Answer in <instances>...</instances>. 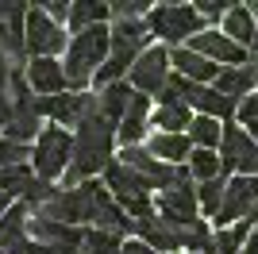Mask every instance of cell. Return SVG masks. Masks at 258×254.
Instances as JSON below:
<instances>
[{
    "label": "cell",
    "mask_w": 258,
    "mask_h": 254,
    "mask_svg": "<svg viewBox=\"0 0 258 254\" xmlns=\"http://www.w3.org/2000/svg\"><path fill=\"white\" fill-rule=\"evenodd\" d=\"M112 143H116V127L104 116H89L74 135V154H70V169H66V189H74L81 181H93L100 169L112 162Z\"/></svg>",
    "instance_id": "obj_1"
},
{
    "label": "cell",
    "mask_w": 258,
    "mask_h": 254,
    "mask_svg": "<svg viewBox=\"0 0 258 254\" xmlns=\"http://www.w3.org/2000/svg\"><path fill=\"white\" fill-rule=\"evenodd\" d=\"M104 58H108V23H97V27L77 31L74 39L66 42V62H62L66 85H74L77 93H81V89L97 77V70L104 66Z\"/></svg>",
    "instance_id": "obj_2"
},
{
    "label": "cell",
    "mask_w": 258,
    "mask_h": 254,
    "mask_svg": "<svg viewBox=\"0 0 258 254\" xmlns=\"http://www.w3.org/2000/svg\"><path fill=\"white\" fill-rule=\"evenodd\" d=\"M147 23V35H158V39L173 42V46H181V39H193V35L208 31V20L193 4H158L143 16Z\"/></svg>",
    "instance_id": "obj_3"
},
{
    "label": "cell",
    "mask_w": 258,
    "mask_h": 254,
    "mask_svg": "<svg viewBox=\"0 0 258 254\" xmlns=\"http://www.w3.org/2000/svg\"><path fill=\"white\" fill-rule=\"evenodd\" d=\"M70 154H74V135L62 131V127H43L39 139H35V150H31V162H35L39 181L50 185L54 177H66V169H70Z\"/></svg>",
    "instance_id": "obj_4"
},
{
    "label": "cell",
    "mask_w": 258,
    "mask_h": 254,
    "mask_svg": "<svg viewBox=\"0 0 258 254\" xmlns=\"http://www.w3.org/2000/svg\"><path fill=\"white\" fill-rule=\"evenodd\" d=\"M39 119L50 116L54 127H81L89 116H97V93H58V96H35Z\"/></svg>",
    "instance_id": "obj_5"
},
{
    "label": "cell",
    "mask_w": 258,
    "mask_h": 254,
    "mask_svg": "<svg viewBox=\"0 0 258 254\" xmlns=\"http://www.w3.org/2000/svg\"><path fill=\"white\" fill-rule=\"evenodd\" d=\"M216 158H220V173L231 169L235 177H258V147L250 143V135L243 131V127L224 123Z\"/></svg>",
    "instance_id": "obj_6"
},
{
    "label": "cell",
    "mask_w": 258,
    "mask_h": 254,
    "mask_svg": "<svg viewBox=\"0 0 258 254\" xmlns=\"http://www.w3.org/2000/svg\"><path fill=\"white\" fill-rule=\"evenodd\" d=\"M131 77V89L143 96H158L162 89H166V81H170V50L166 46H147V50L135 58V66L127 70Z\"/></svg>",
    "instance_id": "obj_7"
},
{
    "label": "cell",
    "mask_w": 258,
    "mask_h": 254,
    "mask_svg": "<svg viewBox=\"0 0 258 254\" xmlns=\"http://www.w3.org/2000/svg\"><path fill=\"white\" fill-rule=\"evenodd\" d=\"M66 42H70L66 31L43 8H27V16H23V50H31L35 58H54Z\"/></svg>",
    "instance_id": "obj_8"
},
{
    "label": "cell",
    "mask_w": 258,
    "mask_h": 254,
    "mask_svg": "<svg viewBox=\"0 0 258 254\" xmlns=\"http://www.w3.org/2000/svg\"><path fill=\"white\" fill-rule=\"evenodd\" d=\"M154 212H158L166 223H173V227H185V223L201 220L197 189L189 185V181H177V185H170V189H162L158 197H154Z\"/></svg>",
    "instance_id": "obj_9"
},
{
    "label": "cell",
    "mask_w": 258,
    "mask_h": 254,
    "mask_svg": "<svg viewBox=\"0 0 258 254\" xmlns=\"http://www.w3.org/2000/svg\"><path fill=\"white\" fill-rule=\"evenodd\" d=\"M258 204V177H231L224 185V204L212 220L216 227H231V223L247 220V212Z\"/></svg>",
    "instance_id": "obj_10"
},
{
    "label": "cell",
    "mask_w": 258,
    "mask_h": 254,
    "mask_svg": "<svg viewBox=\"0 0 258 254\" xmlns=\"http://www.w3.org/2000/svg\"><path fill=\"white\" fill-rule=\"evenodd\" d=\"M189 50L201 54V58H208V62H216L220 70L247 66V50H243V46H235V42L227 39V35H220L216 27H208V31L193 35V39H189Z\"/></svg>",
    "instance_id": "obj_11"
},
{
    "label": "cell",
    "mask_w": 258,
    "mask_h": 254,
    "mask_svg": "<svg viewBox=\"0 0 258 254\" xmlns=\"http://www.w3.org/2000/svg\"><path fill=\"white\" fill-rule=\"evenodd\" d=\"M104 181H108V197H112V201H135V197H151V181L147 177H139V173H135V169H127L123 166V162H108V169H104Z\"/></svg>",
    "instance_id": "obj_12"
},
{
    "label": "cell",
    "mask_w": 258,
    "mask_h": 254,
    "mask_svg": "<svg viewBox=\"0 0 258 254\" xmlns=\"http://www.w3.org/2000/svg\"><path fill=\"white\" fill-rule=\"evenodd\" d=\"M131 231H135L139 243L151 246V250H162V254H177L181 250V227L166 223L162 216H147V220H139Z\"/></svg>",
    "instance_id": "obj_13"
},
{
    "label": "cell",
    "mask_w": 258,
    "mask_h": 254,
    "mask_svg": "<svg viewBox=\"0 0 258 254\" xmlns=\"http://www.w3.org/2000/svg\"><path fill=\"white\" fill-rule=\"evenodd\" d=\"M147 127H151V96L135 93L131 104H127V112H123L119 123H116V139L123 147H139L143 135H147Z\"/></svg>",
    "instance_id": "obj_14"
},
{
    "label": "cell",
    "mask_w": 258,
    "mask_h": 254,
    "mask_svg": "<svg viewBox=\"0 0 258 254\" xmlns=\"http://www.w3.org/2000/svg\"><path fill=\"white\" fill-rule=\"evenodd\" d=\"M212 89L227 100H247L250 93L258 89V62H247V66H231V70H220V77L212 81Z\"/></svg>",
    "instance_id": "obj_15"
},
{
    "label": "cell",
    "mask_w": 258,
    "mask_h": 254,
    "mask_svg": "<svg viewBox=\"0 0 258 254\" xmlns=\"http://www.w3.org/2000/svg\"><path fill=\"white\" fill-rule=\"evenodd\" d=\"M170 70H177L181 81H193V85H212L220 77V66L201 58V54H193L189 46H173L170 50Z\"/></svg>",
    "instance_id": "obj_16"
},
{
    "label": "cell",
    "mask_w": 258,
    "mask_h": 254,
    "mask_svg": "<svg viewBox=\"0 0 258 254\" xmlns=\"http://www.w3.org/2000/svg\"><path fill=\"white\" fill-rule=\"evenodd\" d=\"M23 81L27 89L39 96H58L66 93V74H62V62H54V58H31V66L23 70Z\"/></svg>",
    "instance_id": "obj_17"
},
{
    "label": "cell",
    "mask_w": 258,
    "mask_h": 254,
    "mask_svg": "<svg viewBox=\"0 0 258 254\" xmlns=\"http://www.w3.org/2000/svg\"><path fill=\"white\" fill-rule=\"evenodd\" d=\"M189 150H193V143L185 139V131H181V135H166V131H158V135H151V143H147V154L158 158L162 166H185Z\"/></svg>",
    "instance_id": "obj_18"
},
{
    "label": "cell",
    "mask_w": 258,
    "mask_h": 254,
    "mask_svg": "<svg viewBox=\"0 0 258 254\" xmlns=\"http://www.w3.org/2000/svg\"><path fill=\"white\" fill-rule=\"evenodd\" d=\"M131 96H135V89H131L127 81H112V85H104V89L97 93V112H100V116H104L112 127H116L119 116L127 112Z\"/></svg>",
    "instance_id": "obj_19"
},
{
    "label": "cell",
    "mask_w": 258,
    "mask_h": 254,
    "mask_svg": "<svg viewBox=\"0 0 258 254\" xmlns=\"http://www.w3.org/2000/svg\"><path fill=\"white\" fill-rule=\"evenodd\" d=\"M220 35H227L235 46L250 50V39H254V20H250V12L243 8V4H231V8L224 12V20H220Z\"/></svg>",
    "instance_id": "obj_20"
},
{
    "label": "cell",
    "mask_w": 258,
    "mask_h": 254,
    "mask_svg": "<svg viewBox=\"0 0 258 254\" xmlns=\"http://www.w3.org/2000/svg\"><path fill=\"white\" fill-rule=\"evenodd\" d=\"M250 231H254V227H250L247 220L231 223V227H216L212 239H208V246H205V254H239L243 246H247Z\"/></svg>",
    "instance_id": "obj_21"
},
{
    "label": "cell",
    "mask_w": 258,
    "mask_h": 254,
    "mask_svg": "<svg viewBox=\"0 0 258 254\" xmlns=\"http://www.w3.org/2000/svg\"><path fill=\"white\" fill-rule=\"evenodd\" d=\"M27 235V204H12L4 216H0V250H12L16 243H23Z\"/></svg>",
    "instance_id": "obj_22"
},
{
    "label": "cell",
    "mask_w": 258,
    "mask_h": 254,
    "mask_svg": "<svg viewBox=\"0 0 258 254\" xmlns=\"http://www.w3.org/2000/svg\"><path fill=\"white\" fill-rule=\"evenodd\" d=\"M220 131H224V123H220V119L193 116V123L185 127V139H189V143H197V150H216V147H220Z\"/></svg>",
    "instance_id": "obj_23"
},
{
    "label": "cell",
    "mask_w": 258,
    "mask_h": 254,
    "mask_svg": "<svg viewBox=\"0 0 258 254\" xmlns=\"http://www.w3.org/2000/svg\"><path fill=\"white\" fill-rule=\"evenodd\" d=\"M112 20V12H108V4H70V27L74 31H85V27H97V23H108Z\"/></svg>",
    "instance_id": "obj_24"
},
{
    "label": "cell",
    "mask_w": 258,
    "mask_h": 254,
    "mask_svg": "<svg viewBox=\"0 0 258 254\" xmlns=\"http://www.w3.org/2000/svg\"><path fill=\"white\" fill-rule=\"evenodd\" d=\"M193 123V112L185 104H173V108H154V127H162L166 135H181V127Z\"/></svg>",
    "instance_id": "obj_25"
},
{
    "label": "cell",
    "mask_w": 258,
    "mask_h": 254,
    "mask_svg": "<svg viewBox=\"0 0 258 254\" xmlns=\"http://www.w3.org/2000/svg\"><path fill=\"white\" fill-rule=\"evenodd\" d=\"M189 173L201 181H212V177H224L220 173V158H216V150H189Z\"/></svg>",
    "instance_id": "obj_26"
},
{
    "label": "cell",
    "mask_w": 258,
    "mask_h": 254,
    "mask_svg": "<svg viewBox=\"0 0 258 254\" xmlns=\"http://www.w3.org/2000/svg\"><path fill=\"white\" fill-rule=\"evenodd\" d=\"M116 250H119V235L93 231V227L81 235V246H77V254H116Z\"/></svg>",
    "instance_id": "obj_27"
},
{
    "label": "cell",
    "mask_w": 258,
    "mask_h": 254,
    "mask_svg": "<svg viewBox=\"0 0 258 254\" xmlns=\"http://www.w3.org/2000/svg\"><path fill=\"white\" fill-rule=\"evenodd\" d=\"M224 177H212V181H201V189H197V204H201V212L205 216H216L220 212V204H224Z\"/></svg>",
    "instance_id": "obj_28"
},
{
    "label": "cell",
    "mask_w": 258,
    "mask_h": 254,
    "mask_svg": "<svg viewBox=\"0 0 258 254\" xmlns=\"http://www.w3.org/2000/svg\"><path fill=\"white\" fill-rule=\"evenodd\" d=\"M4 254H54V250H46V246L31 243V239H23V243H16L12 250H4Z\"/></svg>",
    "instance_id": "obj_29"
},
{
    "label": "cell",
    "mask_w": 258,
    "mask_h": 254,
    "mask_svg": "<svg viewBox=\"0 0 258 254\" xmlns=\"http://www.w3.org/2000/svg\"><path fill=\"white\" fill-rule=\"evenodd\" d=\"M116 254H154V250H151L147 243H139V239H123Z\"/></svg>",
    "instance_id": "obj_30"
},
{
    "label": "cell",
    "mask_w": 258,
    "mask_h": 254,
    "mask_svg": "<svg viewBox=\"0 0 258 254\" xmlns=\"http://www.w3.org/2000/svg\"><path fill=\"white\" fill-rule=\"evenodd\" d=\"M247 12H250V20H254V39H250V50L258 54V4H250Z\"/></svg>",
    "instance_id": "obj_31"
},
{
    "label": "cell",
    "mask_w": 258,
    "mask_h": 254,
    "mask_svg": "<svg viewBox=\"0 0 258 254\" xmlns=\"http://www.w3.org/2000/svg\"><path fill=\"white\" fill-rule=\"evenodd\" d=\"M239 254H258V231H250L247 246H243V250H239Z\"/></svg>",
    "instance_id": "obj_32"
},
{
    "label": "cell",
    "mask_w": 258,
    "mask_h": 254,
    "mask_svg": "<svg viewBox=\"0 0 258 254\" xmlns=\"http://www.w3.org/2000/svg\"><path fill=\"white\" fill-rule=\"evenodd\" d=\"M247 135H250V143L258 147V119H254V123H247Z\"/></svg>",
    "instance_id": "obj_33"
},
{
    "label": "cell",
    "mask_w": 258,
    "mask_h": 254,
    "mask_svg": "<svg viewBox=\"0 0 258 254\" xmlns=\"http://www.w3.org/2000/svg\"><path fill=\"white\" fill-rule=\"evenodd\" d=\"M8 208H12V201H8V197H0V216H4Z\"/></svg>",
    "instance_id": "obj_34"
},
{
    "label": "cell",
    "mask_w": 258,
    "mask_h": 254,
    "mask_svg": "<svg viewBox=\"0 0 258 254\" xmlns=\"http://www.w3.org/2000/svg\"><path fill=\"white\" fill-rule=\"evenodd\" d=\"M254 96H258V89H254Z\"/></svg>",
    "instance_id": "obj_35"
}]
</instances>
